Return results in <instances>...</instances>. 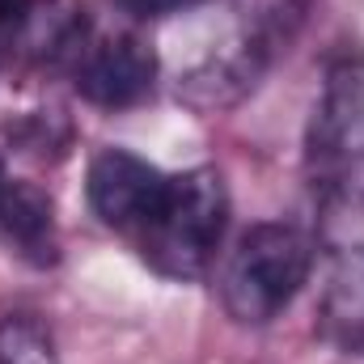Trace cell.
Returning a JSON list of instances; mask_svg holds the SVG:
<instances>
[{
    "label": "cell",
    "mask_w": 364,
    "mask_h": 364,
    "mask_svg": "<svg viewBox=\"0 0 364 364\" xmlns=\"http://www.w3.org/2000/svg\"><path fill=\"white\" fill-rule=\"evenodd\" d=\"M229 225L225 178L208 166L174 174L161 191V203L140 225V255L166 279H199L212 267Z\"/></svg>",
    "instance_id": "6da1fadb"
},
{
    "label": "cell",
    "mask_w": 364,
    "mask_h": 364,
    "mask_svg": "<svg viewBox=\"0 0 364 364\" xmlns=\"http://www.w3.org/2000/svg\"><path fill=\"white\" fill-rule=\"evenodd\" d=\"M309 267H314L309 233L284 220L255 225L242 233L237 250L225 263L220 275L225 309L246 326H263L292 305V296L309 279Z\"/></svg>",
    "instance_id": "7a4b0ae2"
},
{
    "label": "cell",
    "mask_w": 364,
    "mask_h": 364,
    "mask_svg": "<svg viewBox=\"0 0 364 364\" xmlns=\"http://www.w3.org/2000/svg\"><path fill=\"white\" fill-rule=\"evenodd\" d=\"M322 246L331 255V284L322 296V335L364 356V191L326 182Z\"/></svg>",
    "instance_id": "3957f363"
},
{
    "label": "cell",
    "mask_w": 364,
    "mask_h": 364,
    "mask_svg": "<svg viewBox=\"0 0 364 364\" xmlns=\"http://www.w3.org/2000/svg\"><path fill=\"white\" fill-rule=\"evenodd\" d=\"M309 161L322 182H339L348 166L364 161V60H339L326 73L309 123Z\"/></svg>",
    "instance_id": "277c9868"
},
{
    "label": "cell",
    "mask_w": 364,
    "mask_h": 364,
    "mask_svg": "<svg viewBox=\"0 0 364 364\" xmlns=\"http://www.w3.org/2000/svg\"><path fill=\"white\" fill-rule=\"evenodd\" d=\"M166 182L170 178L157 166H149L144 157H136L127 149H102L90 161L85 195H90V208L102 225L123 229V233H140V225L161 203Z\"/></svg>",
    "instance_id": "5b68a950"
},
{
    "label": "cell",
    "mask_w": 364,
    "mask_h": 364,
    "mask_svg": "<svg viewBox=\"0 0 364 364\" xmlns=\"http://www.w3.org/2000/svg\"><path fill=\"white\" fill-rule=\"evenodd\" d=\"M157 81V55L144 38L136 34H114V38H90L81 60L73 64V85L77 93L102 106V110H123L136 106Z\"/></svg>",
    "instance_id": "8992f818"
},
{
    "label": "cell",
    "mask_w": 364,
    "mask_h": 364,
    "mask_svg": "<svg viewBox=\"0 0 364 364\" xmlns=\"http://www.w3.org/2000/svg\"><path fill=\"white\" fill-rule=\"evenodd\" d=\"M275 51H279L275 43L250 34V30H242L233 43H225V47H216L212 55H203V60L182 77L178 97L191 110H199V114L237 106L246 93L259 85V77L267 73V64H272Z\"/></svg>",
    "instance_id": "52a82bcc"
},
{
    "label": "cell",
    "mask_w": 364,
    "mask_h": 364,
    "mask_svg": "<svg viewBox=\"0 0 364 364\" xmlns=\"http://www.w3.org/2000/svg\"><path fill=\"white\" fill-rule=\"evenodd\" d=\"M17 51L30 64H77L81 51L90 47V17L77 0H30L26 13L13 21Z\"/></svg>",
    "instance_id": "ba28073f"
},
{
    "label": "cell",
    "mask_w": 364,
    "mask_h": 364,
    "mask_svg": "<svg viewBox=\"0 0 364 364\" xmlns=\"http://www.w3.org/2000/svg\"><path fill=\"white\" fill-rule=\"evenodd\" d=\"M0 229L34 263H55V208L34 182L0 174Z\"/></svg>",
    "instance_id": "9c48e42d"
},
{
    "label": "cell",
    "mask_w": 364,
    "mask_h": 364,
    "mask_svg": "<svg viewBox=\"0 0 364 364\" xmlns=\"http://www.w3.org/2000/svg\"><path fill=\"white\" fill-rule=\"evenodd\" d=\"M0 364H60V352L30 314H9L0 318Z\"/></svg>",
    "instance_id": "30bf717a"
},
{
    "label": "cell",
    "mask_w": 364,
    "mask_h": 364,
    "mask_svg": "<svg viewBox=\"0 0 364 364\" xmlns=\"http://www.w3.org/2000/svg\"><path fill=\"white\" fill-rule=\"evenodd\" d=\"M123 13H132V17H166V13H174L182 4H191V0H114Z\"/></svg>",
    "instance_id": "8fae6325"
},
{
    "label": "cell",
    "mask_w": 364,
    "mask_h": 364,
    "mask_svg": "<svg viewBox=\"0 0 364 364\" xmlns=\"http://www.w3.org/2000/svg\"><path fill=\"white\" fill-rule=\"evenodd\" d=\"M26 4H30V0H0V26H13V21L26 13Z\"/></svg>",
    "instance_id": "7c38bea8"
}]
</instances>
